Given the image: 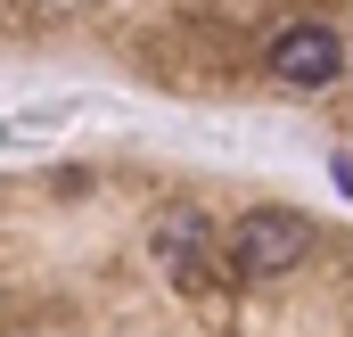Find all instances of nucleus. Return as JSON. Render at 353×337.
Wrapping results in <instances>:
<instances>
[{"mask_svg": "<svg viewBox=\"0 0 353 337\" xmlns=\"http://www.w3.org/2000/svg\"><path fill=\"white\" fill-rule=\"evenodd\" d=\"M222 247L239 263V280H288V271L312 255V222L288 214V206H255V214H239V231H230Z\"/></svg>", "mask_w": 353, "mask_h": 337, "instance_id": "1", "label": "nucleus"}, {"mask_svg": "<svg viewBox=\"0 0 353 337\" xmlns=\"http://www.w3.org/2000/svg\"><path fill=\"white\" fill-rule=\"evenodd\" d=\"M271 75L288 90H329L345 75V33L337 25H279L271 33Z\"/></svg>", "mask_w": 353, "mask_h": 337, "instance_id": "2", "label": "nucleus"}, {"mask_svg": "<svg viewBox=\"0 0 353 337\" xmlns=\"http://www.w3.org/2000/svg\"><path fill=\"white\" fill-rule=\"evenodd\" d=\"M205 247H214V231H205V214H165L157 222V263L173 271L181 288H214V263H205Z\"/></svg>", "mask_w": 353, "mask_h": 337, "instance_id": "3", "label": "nucleus"}]
</instances>
